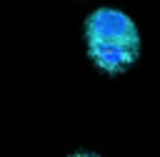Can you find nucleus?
Instances as JSON below:
<instances>
[{
  "label": "nucleus",
  "instance_id": "1",
  "mask_svg": "<svg viewBox=\"0 0 160 157\" xmlns=\"http://www.w3.org/2000/svg\"><path fill=\"white\" fill-rule=\"evenodd\" d=\"M85 37L88 42H108L140 50V35L132 17L112 7H100L85 20Z\"/></svg>",
  "mask_w": 160,
  "mask_h": 157
},
{
  "label": "nucleus",
  "instance_id": "3",
  "mask_svg": "<svg viewBox=\"0 0 160 157\" xmlns=\"http://www.w3.org/2000/svg\"><path fill=\"white\" fill-rule=\"evenodd\" d=\"M72 157H98V155H90V152H78V155H72Z\"/></svg>",
  "mask_w": 160,
  "mask_h": 157
},
{
  "label": "nucleus",
  "instance_id": "2",
  "mask_svg": "<svg viewBox=\"0 0 160 157\" xmlns=\"http://www.w3.org/2000/svg\"><path fill=\"white\" fill-rule=\"evenodd\" d=\"M88 55L90 60L108 75L125 72L128 67L135 65L140 57L138 47H125V45H108V42H88Z\"/></svg>",
  "mask_w": 160,
  "mask_h": 157
}]
</instances>
